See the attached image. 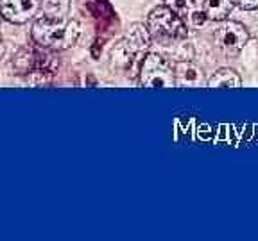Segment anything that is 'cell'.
Wrapping results in <instances>:
<instances>
[{"label": "cell", "mask_w": 258, "mask_h": 241, "mask_svg": "<svg viewBox=\"0 0 258 241\" xmlns=\"http://www.w3.org/2000/svg\"><path fill=\"white\" fill-rule=\"evenodd\" d=\"M31 36L38 47L47 50H67L79 40L81 25L64 16H43L34 22Z\"/></svg>", "instance_id": "cell-1"}, {"label": "cell", "mask_w": 258, "mask_h": 241, "mask_svg": "<svg viewBox=\"0 0 258 241\" xmlns=\"http://www.w3.org/2000/svg\"><path fill=\"white\" fill-rule=\"evenodd\" d=\"M147 29L154 40H185L188 34L181 16H177L167 6L151 11L147 18Z\"/></svg>", "instance_id": "cell-2"}, {"label": "cell", "mask_w": 258, "mask_h": 241, "mask_svg": "<svg viewBox=\"0 0 258 241\" xmlns=\"http://www.w3.org/2000/svg\"><path fill=\"white\" fill-rule=\"evenodd\" d=\"M176 73L172 66L158 54H147L140 66V86L145 88H172Z\"/></svg>", "instance_id": "cell-3"}, {"label": "cell", "mask_w": 258, "mask_h": 241, "mask_svg": "<svg viewBox=\"0 0 258 241\" xmlns=\"http://www.w3.org/2000/svg\"><path fill=\"white\" fill-rule=\"evenodd\" d=\"M249 40V32L238 22H222L217 29H215V41H217L219 48L228 56H235L244 48V45Z\"/></svg>", "instance_id": "cell-4"}, {"label": "cell", "mask_w": 258, "mask_h": 241, "mask_svg": "<svg viewBox=\"0 0 258 241\" xmlns=\"http://www.w3.org/2000/svg\"><path fill=\"white\" fill-rule=\"evenodd\" d=\"M36 11V0H0V15L11 24H25Z\"/></svg>", "instance_id": "cell-5"}, {"label": "cell", "mask_w": 258, "mask_h": 241, "mask_svg": "<svg viewBox=\"0 0 258 241\" xmlns=\"http://www.w3.org/2000/svg\"><path fill=\"white\" fill-rule=\"evenodd\" d=\"M235 6H237V0H205L203 13L212 22H224Z\"/></svg>", "instance_id": "cell-6"}, {"label": "cell", "mask_w": 258, "mask_h": 241, "mask_svg": "<svg viewBox=\"0 0 258 241\" xmlns=\"http://www.w3.org/2000/svg\"><path fill=\"white\" fill-rule=\"evenodd\" d=\"M208 88H240V77L230 68H221L208 79Z\"/></svg>", "instance_id": "cell-7"}, {"label": "cell", "mask_w": 258, "mask_h": 241, "mask_svg": "<svg viewBox=\"0 0 258 241\" xmlns=\"http://www.w3.org/2000/svg\"><path fill=\"white\" fill-rule=\"evenodd\" d=\"M169 9H172L177 16L181 18H190L196 13L194 9V0H163Z\"/></svg>", "instance_id": "cell-8"}, {"label": "cell", "mask_w": 258, "mask_h": 241, "mask_svg": "<svg viewBox=\"0 0 258 241\" xmlns=\"http://www.w3.org/2000/svg\"><path fill=\"white\" fill-rule=\"evenodd\" d=\"M237 6H240L246 11H251V9L258 8V0H237Z\"/></svg>", "instance_id": "cell-9"}]
</instances>
